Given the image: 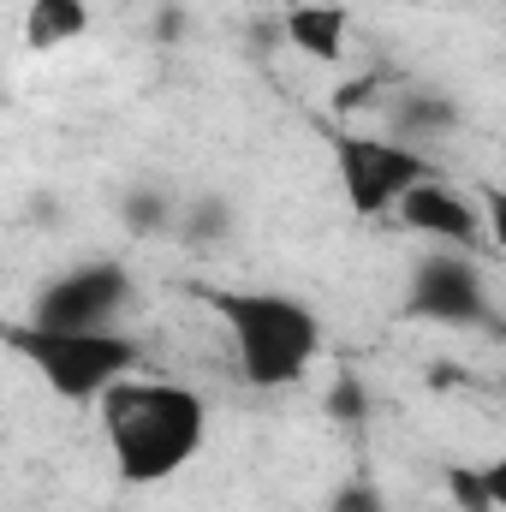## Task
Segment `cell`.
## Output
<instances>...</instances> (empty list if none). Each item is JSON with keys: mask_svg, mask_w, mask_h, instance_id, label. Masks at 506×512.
Wrapping results in <instances>:
<instances>
[{"mask_svg": "<svg viewBox=\"0 0 506 512\" xmlns=\"http://www.w3.org/2000/svg\"><path fill=\"white\" fill-rule=\"evenodd\" d=\"M96 411H102L108 459L131 489H155V483L179 477L203 453V435H209L203 393H191L185 382H167V376L131 370L96 393Z\"/></svg>", "mask_w": 506, "mask_h": 512, "instance_id": "6da1fadb", "label": "cell"}, {"mask_svg": "<svg viewBox=\"0 0 506 512\" xmlns=\"http://www.w3.org/2000/svg\"><path fill=\"white\" fill-rule=\"evenodd\" d=\"M233 334L239 376L251 387H292L322 358V316L292 292H245V286H203L197 292Z\"/></svg>", "mask_w": 506, "mask_h": 512, "instance_id": "7a4b0ae2", "label": "cell"}, {"mask_svg": "<svg viewBox=\"0 0 506 512\" xmlns=\"http://www.w3.org/2000/svg\"><path fill=\"white\" fill-rule=\"evenodd\" d=\"M0 340L54 387L60 399H96L108 382H120L137 370V340L120 328H90V334H72V328H0Z\"/></svg>", "mask_w": 506, "mask_h": 512, "instance_id": "3957f363", "label": "cell"}, {"mask_svg": "<svg viewBox=\"0 0 506 512\" xmlns=\"http://www.w3.org/2000/svg\"><path fill=\"white\" fill-rule=\"evenodd\" d=\"M334 167H340L346 203H352L364 221H370V215H387L411 185L435 179V167H429L417 149H405V143H393V137H364V131H334Z\"/></svg>", "mask_w": 506, "mask_h": 512, "instance_id": "277c9868", "label": "cell"}, {"mask_svg": "<svg viewBox=\"0 0 506 512\" xmlns=\"http://www.w3.org/2000/svg\"><path fill=\"white\" fill-rule=\"evenodd\" d=\"M137 286L120 262H84L72 274H60L54 286L36 292L30 304V322L36 328H72V334H90V328H114V316H126Z\"/></svg>", "mask_w": 506, "mask_h": 512, "instance_id": "5b68a950", "label": "cell"}, {"mask_svg": "<svg viewBox=\"0 0 506 512\" xmlns=\"http://www.w3.org/2000/svg\"><path fill=\"white\" fill-rule=\"evenodd\" d=\"M405 304H411V316H429V322H495L477 262L459 256V251L453 256H423L417 274H411Z\"/></svg>", "mask_w": 506, "mask_h": 512, "instance_id": "8992f818", "label": "cell"}, {"mask_svg": "<svg viewBox=\"0 0 506 512\" xmlns=\"http://www.w3.org/2000/svg\"><path fill=\"white\" fill-rule=\"evenodd\" d=\"M393 215H399L411 233H429V239H441V245H453V251H471V245L483 239V221H477L471 197L453 191V185H441V179L411 185V191L393 203Z\"/></svg>", "mask_w": 506, "mask_h": 512, "instance_id": "52a82bcc", "label": "cell"}, {"mask_svg": "<svg viewBox=\"0 0 506 512\" xmlns=\"http://www.w3.org/2000/svg\"><path fill=\"white\" fill-rule=\"evenodd\" d=\"M280 24H286V42H292L304 60H316V66H334V60L346 54V12H340L334 0H304V6H292Z\"/></svg>", "mask_w": 506, "mask_h": 512, "instance_id": "ba28073f", "label": "cell"}, {"mask_svg": "<svg viewBox=\"0 0 506 512\" xmlns=\"http://www.w3.org/2000/svg\"><path fill=\"white\" fill-rule=\"evenodd\" d=\"M84 30H90L84 0H30V12H24V48L30 54H54L66 42H78Z\"/></svg>", "mask_w": 506, "mask_h": 512, "instance_id": "9c48e42d", "label": "cell"}, {"mask_svg": "<svg viewBox=\"0 0 506 512\" xmlns=\"http://www.w3.org/2000/svg\"><path fill=\"white\" fill-rule=\"evenodd\" d=\"M447 489H453V501H459L465 512H495L506 501V471L501 465H489V471L453 465V471H447Z\"/></svg>", "mask_w": 506, "mask_h": 512, "instance_id": "30bf717a", "label": "cell"}, {"mask_svg": "<svg viewBox=\"0 0 506 512\" xmlns=\"http://www.w3.org/2000/svg\"><path fill=\"white\" fill-rule=\"evenodd\" d=\"M399 126H405V131H447V126H453V114H447L441 102H405Z\"/></svg>", "mask_w": 506, "mask_h": 512, "instance_id": "8fae6325", "label": "cell"}, {"mask_svg": "<svg viewBox=\"0 0 506 512\" xmlns=\"http://www.w3.org/2000/svg\"><path fill=\"white\" fill-rule=\"evenodd\" d=\"M328 512H387V501H381L370 483H346L340 495H334V507Z\"/></svg>", "mask_w": 506, "mask_h": 512, "instance_id": "7c38bea8", "label": "cell"}, {"mask_svg": "<svg viewBox=\"0 0 506 512\" xmlns=\"http://www.w3.org/2000/svg\"><path fill=\"white\" fill-rule=\"evenodd\" d=\"M334 411H340V417L364 411V405H358V387H352V382H340V393H334Z\"/></svg>", "mask_w": 506, "mask_h": 512, "instance_id": "4fadbf2b", "label": "cell"}, {"mask_svg": "<svg viewBox=\"0 0 506 512\" xmlns=\"http://www.w3.org/2000/svg\"><path fill=\"white\" fill-rule=\"evenodd\" d=\"M251 6H274V0H251Z\"/></svg>", "mask_w": 506, "mask_h": 512, "instance_id": "5bb4252c", "label": "cell"}]
</instances>
